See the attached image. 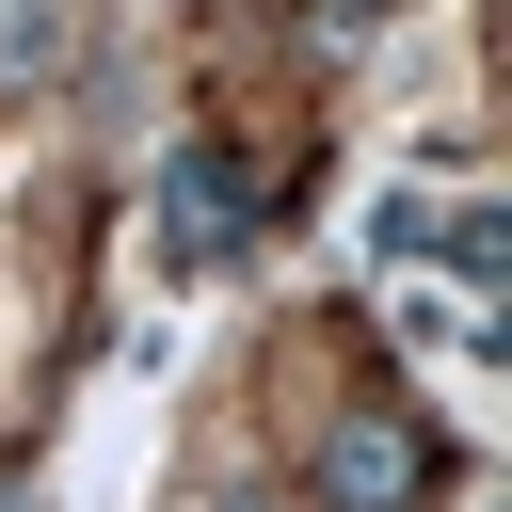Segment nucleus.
<instances>
[{"label": "nucleus", "instance_id": "f257e3e1", "mask_svg": "<svg viewBox=\"0 0 512 512\" xmlns=\"http://www.w3.org/2000/svg\"><path fill=\"white\" fill-rule=\"evenodd\" d=\"M320 512H416V432L352 400V416L320 432Z\"/></svg>", "mask_w": 512, "mask_h": 512}, {"label": "nucleus", "instance_id": "f03ea898", "mask_svg": "<svg viewBox=\"0 0 512 512\" xmlns=\"http://www.w3.org/2000/svg\"><path fill=\"white\" fill-rule=\"evenodd\" d=\"M240 240V160L224 144H176V176H160V272H208Z\"/></svg>", "mask_w": 512, "mask_h": 512}]
</instances>
